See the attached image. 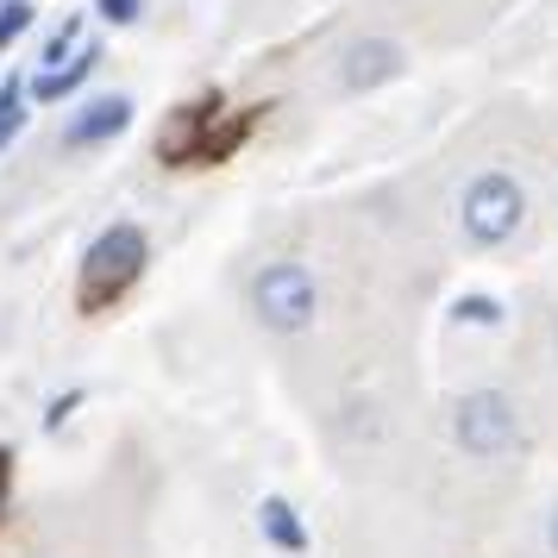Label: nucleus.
<instances>
[{"label":"nucleus","instance_id":"f257e3e1","mask_svg":"<svg viewBox=\"0 0 558 558\" xmlns=\"http://www.w3.org/2000/svg\"><path fill=\"white\" fill-rule=\"evenodd\" d=\"M145 257H151L145 232L132 227V220H113V227H107L101 239L88 245V257H82V277H76L82 314H101V307L120 302L132 282L145 277Z\"/></svg>","mask_w":558,"mask_h":558},{"label":"nucleus","instance_id":"f03ea898","mask_svg":"<svg viewBox=\"0 0 558 558\" xmlns=\"http://www.w3.org/2000/svg\"><path fill=\"white\" fill-rule=\"evenodd\" d=\"M458 227L471 245L483 252H496L508 245L514 232L527 227V189L508 177V170H483V177L464 182V195H458Z\"/></svg>","mask_w":558,"mask_h":558},{"label":"nucleus","instance_id":"7ed1b4c3","mask_svg":"<svg viewBox=\"0 0 558 558\" xmlns=\"http://www.w3.org/2000/svg\"><path fill=\"white\" fill-rule=\"evenodd\" d=\"M252 120L220 113V107H207V101L182 107V113H170V126L157 138V157H163V163H220V157H232V145H245Z\"/></svg>","mask_w":558,"mask_h":558},{"label":"nucleus","instance_id":"20e7f679","mask_svg":"<svg viewBox=\"0 0 558 558\" xmlns=\"http://www.w3.org/2000/svg\"><path fill=\"white\" fill-rule=\"evenodd\" d=\"M252 307H257L264 327L302 332L307 320H314V277H307L302 264L277 257V264H264V270L252 277Z\"/></svg>","mask_w":558,"mask_h":558},{"label":"nucleus","instance_id":"39448f33","mask_svg":"<svg viewBox=\"0 0 558 558\" xmlns=\"http://www.w3.org/2000/svg\"><path fill=\"white\" fill-rule=\"evenodd\" d=\"M458 439L471 452H502V446H514V408L502 396H471V402L458 408Z\"/></svg>","mask_w":558,"mask_h":558},{"label":"nucleus","instance_id":"423d86ee","mask_svg":"<svg viewBox=\"0 0 558 558\" xmlns=\"http://www.w3.org/2000/svg\"><path fill=\"white\" fill-rule=\"evenodd\" d=\"M396 70H402V51L383 45V38H364V45H352V51L339 57V88L345 95H371L383 82H396Z\"/></svg>","mask_w":558,"mask_h":558},{"label":"nucleus","instance_id":"0eeeda50","mask_svg":"<svg viewBox=\"0 0 558 558\" xmlns=\"http://www.w3.org/2000/svg\"><path fill=\"white\" fill-rule=\"evenodd\" d=\"M126 126H132V101L126 95H101V101H88L63 126V145H107V138H120Z\"/></svg>","mask_w":558,"mask_h":558},{"label":"nucleus","instance_id":"6e6552de","mask_svg":"<svg viewBox=\"0 0 558 558\" xmlns=\"http://www.w3.org/2000/svg\"><path fill=\"white\" fill-rule=\"evenodd\" d=\"M95 70H101V45H82V51L70 57V63H57V70H45V76L32 82V101H38V107L70 101V95H76V88H82L88 76H95Z\"/></svg>","mask_w":558,"mask_h":558},{"label":"nucleus","instance_id":"1a4fd4ad","mask_svg":"<svg viewBox=\"0 0 558 558\" xmlns=\"http://www.w3.org/2000/svg\"><path fill=\"white\" fill-rule=\"evenodd\" d=\"M26 120H32V107H26V82L13 76V82H0V151L26 132Z\"/></svg>","mask_w":558,"mask_h":558},{"label":"nucleus","instance_id":"9d476101","mask_svg":"<svg viewBox=\"0 0 558 558\" xmlns=\"http://www.w3.org/2000/svg\"><path fill=\"white\" fill-rule=\"evenodd\" d=\"M32 20H38V0H0V51H13Z\"/></svg>","mask_w":558,"mask_h":558},{"label":"nucleus","instance_id":"9b49d317","mask_svg":"<svg viewBox=\"0 0 558 558\" xmlns=\"http://www.w3.org/2000/svg\"><path fill=\"white\" fill-rule=\"evenodd\" d=\"M76 32H82V13H70V20H63V26H57L51 38H45V51H38V63H45V70H57V57H63L70 45H76Z\"/></svg>","mask_w":558,"mask_h":558},{"label":"nucleus","instance_id":"f8f14e48","mask_svg":"<svg viewBox=\"0 0 558 558\" xmlns=\"http://www.w3.org/2000/svg\"><path fill=\"white\" fill-rule=\"evenodd\" d=\"M95 13H101L107 26H138V13H145V0H95Z\"/></svg>","mask_w":558,"mask_h":558},{"label":"nucleus","instance_id":"ddd939ff","mask_svg":"<svg viewBox=\"0 0 558 558\" xmlns=\"http://www.w3.org/2000/svg\"><path fill=\"white\" fill-rule=\"evenodd\" d=\"M553 546H558V521H553Z\"/></svg>","mask_w":558,"mask_h":558}]
</instances>
